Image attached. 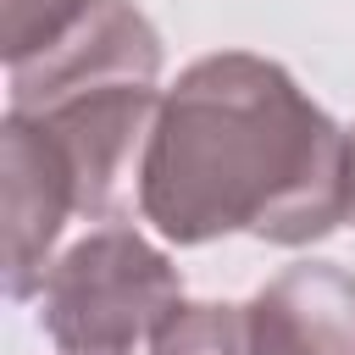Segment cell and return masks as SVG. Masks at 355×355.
Listing matches in <instances>:
<instances>
[{
    "mask_svg": "<svg viewBox=\"0 0 355 355\" xmlns=\"http://www.w3.org/2000/svg\"><path fill=\"white\" fill-rule=\"evenodd\" d=\"M161 33L133 0H94L44 55L11 67L6 116L33 122L78 178L83 216H105L144 161L161 94Z\"/></svg>",
    "mask_w": 355,
    "mask_h": 355,
    "instance_id": "obj_2",
    "label": "cell"
},
{
    "mask_svg": "<svg viewBox=\"0 0 355 355\" xmlns=\"http://www.w3.org/2000/svg\"><path fill=\"white\" fill-rule=\"evenodd\" d=\"M150 355H250V311L244 305H178L155 338H150Z\"/></svg>",
    "mask_w": 355,
    "mask_h": 355,
    "instance_id": "obj_6",
    "label": "cell"
},
{
    "mask_svg": "<svg viewBox=\"0 0 355 355\" xmlns=\"http://www.w3.org/2000/svg\"><path fill=\"white\" fill-rule=\"evenodd\" d=\"M94 0H0V55L6 67H22L44 55L55 39H67Z\"/></svg>",
    "mask_w": 355,
    "mask_h": 355,
    "instance_id": "obj_7",
    "label": "cell"
},
{
    "mask_svg": "<svg viewBox=\"0 0 355 355\" xmlns=\"http://www.w3.org/2000/svg\"><path fill=\"white\" fill-rule=\"evenodd\" d=\"M183 305V272L128 222L83 233L39 288V322L61 355H133Z\"/></svg>",
    "mask_w": 355,
    "mask_h": 355,
    "instance_id": "obj_3",
    "label": "cell"
},
{
    "mask_svg": "<svg viewBox=\"0 0 355 355\" xmlns=\"http://www.w3.org/2000/svg\"><path fill=\"white\" fill-rule=\"evenodd\" d=\"M0 172H6V294L28 300L50 277V250L78 205V178L61 150L22 116L0 128Z\"/></svg>",
    "mask_w": 355,
    "mask_h": 355,
    "instance_id": "obj_4",
    "label": "cell"
},
{
    "mask_svg": "<svg viewBox=\"0 0 355 355\" xmlns=\"http://www.w3.org/2000/svg\"><path fill=\"white\" fill-rule=\"evenodd\" d=\"M250 355H355V272L300 261L250 305Z\"/></svg>",
    "mask_w": 355,
    "mask_h": 355,
    "instance_id": "obj_5",
    "label": "cell"
},
{
    "mask_svg": "<svg viewBox=\"0 0 355 355\" xmlns=\"http://www.w3.org/2000/svg\"><path fill=\"white\" fill-rule=\"evenodd\" d=\"M139 211L172 244L255 233L311 244L349 222V133L250 50L200 55L161 94Z\"/></svg>",
    "mask_w": 355,
    "mask_h": 355,
    "instance_id": "obj_1",
    "label": "cell"
},
{
    "mask_svg": "<svg viewBox=\"0 0 355 355\" xmlns=\"http://www.w3.org/2000/svg\"><path fill=\"white\" fill-rule=\"evenodd\" d=\"M349 222H355V128H349Z\"/></svg>",
    "mask_w": 355,
    "mask_h": 355,
    "instance_id": "obj_8",
    "label": "cell"
}]
</instances>
